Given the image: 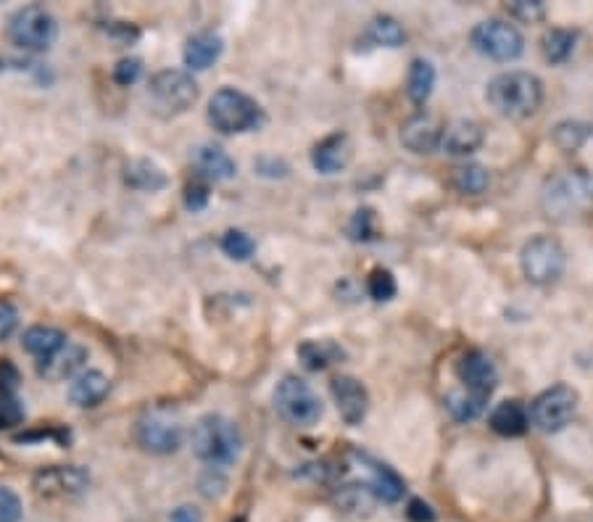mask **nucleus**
Listing matches in <instances>:
<instances>
[{
    "label": "nucleus",
    "mask_w": 593,
    "mask_h": 522,
    "mask_svg": "<svg viewBox=\"0 0 593 522\" xmlns=\"http://www.w3.org/2000/svg\"><path fill=\"white\" fill-rule=\"evenodd\" d=\"M24 422V404L16 396L0 399V430H11Z\"/></svg>",
    "instance_id": "nucleus-36"
},
{
    "label": "nucleus",
    "mask_w": 593,
    "mask_h": 522,
    "mask_svg": "<svg viewBox=\"0 0 593 522\" xmlns=\"http://www.w3.org/2000/svg\"><path fill=\"white\" fill-rule=\"evenodd\" d=\"M66 343H69L66 341V335L61 333L58 327H51V325L29 327L22 338L24 351L32 356H37L40 362H43V359H51L53 354H58V351H61Z\"/></svg>",
    "instance_id": "nucleus-25"
},
{
    "label": "nucleus",
    "mask_w": 593,
    "mask_h": 522,
    "mask_svg": "<svg viewBox=\"0 0 593 522\" xmlns=\"http://www.w3.org/2000/svg\"><path fill=\"white\" fill-rule=\"evenodd\" d=\"M37 438H51V441H56L58 446H66V443H69V430L51 428V430H37V433H22V435H16V443H29V441H37Z\"/></svg>",
    "instance_id": "nucleus-45"
},
{
    "label": "nucleus",
    "mask_w": 593,
    "mask_h": 522,
    "mask_svg": "<svg viewBox=\"0 0 593 522\" xmlns=\"http://www.w3.org/2000/svg\"><path fill=\"white\" fill-rule=\"evenodd\" d=\"M222 51H225L222 37L214 35V32H198V35L190 37L188 45H185V64H188L193 72H203V69H209L211 64H217Z\"/></svg>",
    "instance_id": "nucleus-23"
},
{
    "label": "nucleus",
    "mask_w": 593,
    "mask_h": 522,
    "mask_svg": "<svg viewBox=\"0 0 593 522\" xmlns=\"http://www.w3.org/2000/svg\"><path fill=\"white\" fill-rule=\"evenodd\" d=\"M190 161H193V169L198 172V177L206 182H225L235 177L238 167H235V161L230 159V153L225 148H219V145L203 143L198 148H193L190 153Z\"/></svg>",
    "instance_id": "nucleus-16"
},
{
    "label": "nucleus",
    "mask_w": 593,
    "mask_h": 522,
    "mask_svg": "<svg viewBox=\"0 0 593 522\" xmlns=\"http://www.w3.org/2000/svg\"><path fill=\"white\" fill-rule=\"evenodd\" d=\"M227 488V480L219 475V472H206L201 478V493L203 496H209V499H219Z\"/></svg>",
    "instance_id": "nucleus-44"
},
{
    "label": "nucleus",
    "mask_w": 593,
    "mask_h": 522,
    "mask_svg": "<svg viewBox=\"0 0 593 522\" xmlns=\"http://www.w3.org/2000/svg\"><path fill=\"white\" fill-rule=\"evenodd\" d=\"M275 409L277 414L283 417L285 422L290 425H298V428H311V425H317L322 420V401L314 391H311V385L301 377H283L275 388Z\"/></svg>",
    "instance_id": "nucleus-6"
},
{
    "label": "nucleus",
    "mask_w": 593,
    "mask_h": 522,
    "mask_svg": "<svg viewBox=\"0 0 593 522\" xmlns=\"http://www.w3.org/2000/svg\"><path fill=\"white\" fill-rule=\"evenodd\" d=\"M348 232H351V238L354 240L375 238V214H372V209L356 211L354 219H351V227H348Z\"/></svg>",
    "instance_id": "nucleus-37"
},
{
    "label": "nucleus",
    "mask_w": 593,
    "mask_h": 522,
    "mask_svg": "<svg viewBox=\"0 0 593 522\" xmlns=\"http://www.w3.org/2000/svg\"><path fill=\"white\" fill-rule=\"evenodd\" d=\"M369 37L375 40L377 45H385V48H401L406 43V32L404 27L393 19V16H377L372 27H369Z\"/></svg>",
    "instance_id": "nucleus-32"
},
{
    "label": "nucleus",
    "mask_w": 593,
    "mask_h": 522,
    "mask_svg": "<svg viewBox=\"0 0 593 522\" xmlns=\"http://www.w3.org/2000/svg\"><path fill=\"white\" fill-rule=\"evenodd\" d=\"M354 156V148H351V138L346 132H335V135H327L325 140H319L311 151V164L314 169L322 174H338L340 169L348 167V161Z\"/></svg>",
    "instance_id": "nucleus-17"
},
{
    "label": "nucleus",
    "mask_w": 593,
    "mask_h": 522,
    "mask_svg": "<svg viewBox=\"0 0 593 522\" xmlns=\"http://www.w3.org/2000/svg\"><path fill=\"white\" fill-rule=\"evenodd\" d=\"M485 140V132L478 122L472 119H456L443 130V143L441 148L449 156H472L478 151Z\"/></svg>",
    "instance_id": "nucleus-19"
},
{
    "label": "nucleus",
    "mask_w": 593,
    "mask_h": 522,
    "mask_svg": "<svg viewBox=\"0 0 593 522\" xmlns=\"http://www.w3.org/2000/svg\"><path fill=\"white\" fill-rule=\"evenodd\" d=\"M406 515L412 522H435V512L433 507L422 499H412L409 501V509H406Z\"/></svg>",
    "instance_id": "nucleus-46"
},
{
    "label": "nucleus",
    "mask_w": 593,
    "mask_h": 522,
    "mask_svg": "<svg viewBox=\"0 0 593 522\" xmlns=\"http://www.w3.org/2000/svg\"><path fill=\"white\" fill-rule=\"evenodd\" d=\"M22 520V499L11 488L0 486V522Z\"/></svg>",
    "instance_id": "nucleus-39"
},
{
    "label": "nucleus",
    "mask_w": 593,
    "mask_h": 522,
    "mask_svg": "<svg viewBox=\"0 0 593 522\" xmlns=\"http://www.w3.org/2000/svg\"><path fill=\"white\" fill-rule=\"evenodd\" d=\"M588 140V127L578 119H565L551 130V143L562 153H575Z\"/></svg>",
    "instance_id": "nucleus-31"
},
{
    "label": "nucleus",
    "mask_w": 593,
    "mask_h": 522,
    "mask_svg": "<svg viewBox=\"0 0 593 522\" xmlns=\"http://www.w3.org/2000/svg\"><path fill=\"white\" fill-rule=\"evenodd\" d=\"M470 40L472 48L491 61H517L525 53V37L520 29L512 22H501V19L480 22L472 29Z\"/></svg>",
    "instance_id": "nucleus-9"
},
{
    "label": "nucleus",
    "mask_w": 593,
    "mask_h": 522,
    "mask_svg": "<svg viewBox=\"0 0 593 522\" xmlns=\"http://www.w3.org/2000/svg\"><path fill=\"white\" fill-rule=\"evenodd\" d=\"M111 391V380L103 372L98 370H87L80 372L74 377L72 385H69V401L80 409H90V406H98Z\"/></svg>",
    "instance_id": "nucleus-20"
},
{
    "label": "nucleus",
    "mask_w": 593,
    "mask_h": 522,
    "mask_svg": "<svg viewBox=\"0 0 593 522\" xmlns=\"http://www.w3.org/2000/svg\"><path fill=\"white\" fill-rule=\"evenodd\" d=\"M435 87V66L425 58H414L412 66H409V77H406V93H409V101L417 103V106H425L427 98L433 95Z\"/></svg>",
    "instance_id": "nucleus-27"
},
{
    "label": "nucleus",
    "mask_w": 593,
    "mask_h": 522,
    "mask_svg": "<svg viewBox=\"0 0 593 522\" xmlns=\"http://www.w3.org/2000/svg\"><path fill=\"white\" fill-rule=\"evenodd\" d=\"M522 275L533 285H551L565 275L567 251L557 238L551 235H536L530 238L520 251Z\"/></svg>",
    "instance_id": "nucleus-5"
},
{
    "label": "nucleus",
    "mask_w": 593,
    "mask_h": 522,
    "mask_svg": "<svg viewBox=\"0 0 593 522\" xmlns=\"http://www.w3.org/2000/svg\"><path fill=\"white\" fill-rule=\"evenodd\" d=\"M575 43H578V35L575 32H570V29H549L546 35H543L541 40V51L543 56H546V61L549 64H565L567 58L572 56V51H575Z\"/></svg>",
    "instance_id": "nucleus-28"
},
{
    "label": "nucleus",
    "mask_w": 593,
    "mask_h": 522,
    "mask_svg": "<svg viewBox=\"0 0 593 522\" xmlns=\"http://www.w3.org/2000/svg\"><path fill=\"white\" fill-rule=\"evenodd\" d=\"M124 182L143 193H159L169 185L167 172L151 159H132L124 164Z\"/></svg>",
    "instance_id": "nucleus-22"
},
{
    "label": "nucleus",
    "mask_w": 593,
    "mask_h": 522,
    "mask_svg": "<svg viewBox=\"0 0 593 522\" xmlns=\"http://www.w3.org/2000/svg\"><path fill=\"white\" fill-rule=\"evenodd\" d=\"M190 446L201 462L211 467H227L238 462L243 451V433L225 414H206L193 425Z\"/></svg>",
    "instance_id": "nucleus-3"
},
{
    "label": "nucleus",
    "mask_w": 593,
    "mask_h": 522,
    "mask_svg": "<svg viewBox=\"0 0 593 522\" xmlns=\"http://www.w3.org/2000/svg\"><path fill=\"white\" fill-rule=\"evenodd\" d=\"M456 377L459 383L464 385V391L475 393L480 399H491V393L496 391L499 385V370L496 364L485 351L480 348H472V351H464L456 362Z\"/></svg>",
    "instance_id": "nucleus-12"
},
{
    "label": "nucleus",
    "mask_w": 593,
    "mask_h": 522,
    "mask_svg": "<svg viewBox=\"0 0 593 522\" xmlns=\"http://www.w3.org/2000/svg\"><path fill=\"white\" fill-rule=\"evenodd\" d=\"M140 72H143V61H140V58H122V61L114 66L116 85H122V87L135 85Z\"/></svg>",
    "instance_id": "nucleus-40"
},
{
    "label": "nucleus",
    "mask_w": 593,
    "mask_h": 522,
    "mask_svg": "<svg viewBox=\"0 0 593 522\" xmlns=\"http://www.w3.org/2000/svg\"><path fill=\"white\" fill-rule=\"evenodd\" d=\"M377 501V496L372 493L369 483H351V486L340 488L338 504L346 512H362V509H372V504Z\"/></svg>",
    "instance_id": "nucleus-33"
},
{
    "label": "nucleus",
    "mask_w": 593,
    "mask_h": 522,
    "mask_svg": "<svg viewBox=\"0 0 593 522\" xmlns=\"http://www.w3.org/2000/svg\"><path fill=\"white\" fill-rule=\"evenodd\" d=\"M580 393L572 385H551L530 404V422L536 425L541 433H559L572 422L578 414Z\"/></svg>",
    "instance_id": "nucleus-8"
},
{
    "label": "nucleus",
    "mask_w": 593,
    "mask_h": 522,
    "mask_svg": "<svg viewBox=\"0 0 593 522\" xmlns=\"http://www.w3.org/2000/svg\"><path fill=\"white\" fill-rule=\"evenodd\" d=\"M485 101L504 119H528L543 103V82L530 72H501L485 87Z\"/></svg>",
    "instance_id": "nucleus-1"
},
{
    "label": "nucleus",
    "mask_w": 593,
    "mask_h": 522,
    "mask_svg": "<svg viewBox=\"0 0 593 522\" xmlns=\"http://www.w3.org/2000/svg\"><path fill=\"white\" fill-rule=\"evenodd\" d=\"M209 122L222 135H238L259 127L261 106L251 95L240 93L235 87H222L211 95L209 101Z\"/></svg>",
    "instance_id": "nucleus-4"
},
{
    "label": "nucleus",
    "mask_w": 593,
    "mask_h": 522,
    "mask_svg": "<svg viewBox=\"0 0 593 522\" xmlns=\"http://www.w3.org/2000/svg\"><path fill=\"white\" fill-rule=\"evenodd\" d=\"M22 383V372L11 359H0V399L14 396L16 388Z\"/></svg>",
    "instance_id": "nucleus-38"
},
{
    "label": "nucleus",
    "mask_w": 593,
    "mask_h": 522,
    "mask_svg": "<svg viewBox=\"0 0 593 522\" xmlns=\"http://www.w3.org/2000/svg\"><path fill=\"white\" fill-rule=\"evenodd\" d=\"M443 122L433 114H417L412 119H406L401 127V145L406 151L417 153V156H427L435 153L443 143Z\"/></svg>",
    "instance_id": "nucleus-15"
},
{
    "label": "nucleus",
    "mask_w": 593,
    "mask_h": 522,
    "mask_svg": "<svg viewBox=\"0 0 593 522\" xmlns=\"http://www.w3.org/2000/svg\"><path fill=\"white\" fill-rule=\"evenodd\" d=\"M509 14L522 19V22H538L546 16V6H543L541 0H517L509 6Z\"/></svg>",
    "instance_id": "nucleus-42"
},
{
    "label": "nucleus",
    "mask_w": 593,
    "mask_h": 522,
    "mask_svg": "<svg viewBox=\"0 0 593 522\" xmlns=\"http://www.w3.org/2000/svg\"><path fill=\"white\" fill-rule=\"evenodd\" d=\"M485 404H488V399H480V396H475V393L464 391V388H459V391H451L446 399H443V406L449 409L451 417L459 422H472L478 420L480 414H483Z\"/></svg>",
    "instance_id": "nucleus-30"
},
{
    "label": "nucleus",
    "mask_w": 593,
    "mask_h": 522,
    "mask_svg": "<svg viewBox=\"0 0 593 522\" xmlns=\"http://www.w3.org/2000/svg\"><path fill=\"white\" fill-rule=\"evenodd\" d=\"M11 43L24 51H48L58 37L56 16L43 6H24L8 19Z\"/></svg>",
    "instance_id": "nucleus-7"
},
{
    "label": "nucleus",
    "mask_w": 593,
    "mask_h": 522,
    "mask_svg": "<svg viewBox=\"0 0 593 522\" xmlns=\"http://www.w3.org/2000/svg\"><path fill=\"white\" fill-rule=\"evenodd\" d=\"M493 433L504 435V438H520L530 428V412L520 401H501L488 417Z\"/></svg>",
    "instance_id": "nucleus-21"
},
{
    "label": "nucleus",
    "mask_w": 593,
    "mask_h": 522,
    "mask_svg": "<svg viewBox=\"0 0 593 522\" xmlns=\"http://www.w3.org/2000/svg\"><path fill=\"white\" fill-rule=\"evenodd\" d=\"M16 325H19V312L8 301H0V341L11 338Z\"/></svg>",
    "instance_id": "nucleus-43"
},
{
    "label": "nucleus",
    "mask_w": 593,
    "mask_h": 522,
    "mask_svg": "<svg viewBox=\"0 0 593 522\" xmlns=\"http://www.w3.org/2000/svg\"><path fill=\"white\" fill-rule=\"evenodd\" d=\"M367 290H369V296L375 298V301H391L393 296H396V277H393L391 269H383V267H377L369 272V280H367Z\"/></svg>",
    "instance_id": "nucleus-35"
},
{
    "label": "nucleus",
    "mask_w": 593,
    "mask_h": 522,
    "mask_svg": "<svg viewBox=\"0 0 593 522\" xmlns=\"http://www.w3.org/2000/svg\"><path fill=\"white\" fill-rule=\"evenodd\" d=\"M541 206L546 217L572 222L593 209V177L586 169H565L543 185Z\"/></svg>",
    "instance_id": "nucleus-2"
},
{
    "label": "nucleus",
    "mask_w": 593,
    "mask_h": 522,
    "mask_svg": "<svg viewBox=\"0 0 593 522\" xmlns=\"http://www.w3.org/2000/svg\"><path fill=\"white\" fill-rule=\"evenodd\" d=\"M451 185H454L462 196H480L488 190L491 185V174L488 169L480 167V164H464V167H456L454 174H451Z\"/></svg>",
    "instance_id": "nucleus-29"
},
{
    "label": "nucleus",
    "mask_w": 593,
    "mask_h": 522,
    "mask_svg": "<svg viewBox=\"0 0 593 522\" xmlns=\"http://www.w3.org/2000/svg\"><path fill=\"white\" fill-rule=\"evenodd\" d=\"M330 393H333L335 406H338V414L343 417V422L346 425H362L369 412V393L362 380H356L351 375L333 377Z\"/></svg>",
    "instance_id": "nucleus-14"
},
{
    "label": "nucleus",
    "mask_w": 593,
    "mask_h": 522,
    "mask_svg": "<svg viewBox=\"0 0 593 522\" xmlns=\"http://www.w3.org/2000/svg\"><path fill=\"white\" fill-rule=\"evenodd\" d=\"M356 459L369 470V488H372V493L377 496V501L396 504V501L404 496V480H401V475H398L393 467L377 462V459L367 457V454H356Z\"/></svg>",
    "instance_id": "nucleus-18"
},
{
    "label": "nucleus",
    "mask_w": 593,
    "mask_h": 522,
    "mask_svg": "<svg viewBox=\"0 0 593 522\" xmlns=\"http://www.w3.org/2000/svg\"><path fill=\"white\" fill-rule=\"evenodd\" d=\"M90 486V475L77 464H53L43 467L32 480V488L40 499H72Z\"/></svg>",
    "instance_id": "nucleus-11"
},
{
    "label": "nucleus",
    "mask_w": 593,
    "mask_h": 522,
    "mask_svg": "<svg viewBox=\"0 0 593 522\" xmlns=\"http://www.w3.org/2000/svg\"><path fill=\"white\" fill-rule=\"evenodd\" d=\"M211 193H209V182L206 180H193L185 188V206L188 211H203L206 209V203H209Z\"/></svg>",
    "instance_id": "nucleus-41"
},
{
    "label": "nucleus",
    "mask_w": 593,
    "mask_h": 522,
    "mask_svg": "<svg viewBox=\"0 0 593 522\" xmlns=\"http://www.w3.org/2000/svg\"><path fill=\"white\" fill-rule=\"evenodd\" d=\"M135 438H138L140 449L148 454L167 457L182 446V428L164 417H143L135 428Z\"/></svg>",
    "instance_id": "nucleus-13"
},
{
    "label": "nucleus",
    "mask_w": 593,
    "mask_h": 522,
    "mask_svg": "<svg viewBox=\"0 0 593 522\" xmlns=\"http://www.w3.org/2000/svg\"><path fill=\"white\" fill-rule=\"evenodd\" d=\"M169 522H203V512L198 507H190V504H185V507H177L169 515Z\"/></svg>",
    "instance_id": "nucleus-47"
},
{
    "label": "nucleus",
    "mask_w": 593,
    "mask_h": 522,
    "mask_svg": "<svg viewBox=\"0 0 593 522\" xmlns=\"http://www.w3.org/2000/svg\"><path fill=\"white\" fill-rule=\"evenodd\" d=\"M148 93H151L153 103L167 114H185L196 106L201 90H198L193 74L182 72V69H164V72L153 74Z\"/></svg>",
    "instance_id": "nucleus-10"
},
{
    "label": "nucleus",
    "mask_w": 593,
    "mask_h": 522,
    "mask_svg": "<svg viewBox=\"0 0 593 522\" xmlns=\"http://www.w3.org/2000/svg\"><path fill=\"white\" fill-rule=\"evenodd\" d=\"M222 251H225L232 261H248L254 256L256 243L248 232L230 230L225 232V238H222Z\"/></svg>",
    "instance_id": "nucleus-34"
},
{
    "label": "nucleus",
    "mask_w": 593,
    "mask_h": 522,
    "mask_svg": "<svg viewBox=\"0 0 593 522\" xmlns=\"http://www.w3.org/2000/svg\"><path fill=\"white\" fill-rule=\"evenodd\" d=\"M298 359H301V364H304L306 370L322 372L327 370L330 364L343 359V348L333 341H306L298 346Z\"/></svg>",
    "instance_id": "nucleus-26"
},
{
    "label": "nucleus",
    "mask_w": 593,
    "mask_h": 522,
    "mask_svg": "<svg viewBox=\"0 0 593 522\" xmlns=\"http://www.w3.org/2000/svg\"><path fill=\"white\" fill-rule=\"evenodd\" d=\"M87 359V351L82 346H74V343H66L58 354H53L51 359H43L37 364V372L45 377V380H64V377H72L74 372L80 370Z\"/></svg>",
    "instance_id": "nucleus-24"
}]
</instances>
